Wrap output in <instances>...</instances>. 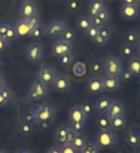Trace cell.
<instances>
[{
	"instance_id": "56",
	"label": "cell",
	"mask_w": 140,
	"mask_h": 153,
	"mask_svg": "<svg viewBox=\"0 0 140 153\" xmlns=\"http://www.w3.org/2000/svg\"><path fill=\"white\" fill-rule=\"evenodd\" d=\"M0 64H1V58H0Z\"/></svg>"
},
{
	"instance_id": "14",
	"label": "cell",
	"mask_w": 140,
	"mask_h": 153,
	"mask_svg": "<svg viewBox=\"0 0 140 153\" xmlns=\"http://www.w3.org/2000/svg\"><path fill=\"white\" fill-rule=\"evenodd\" d=\"M15 30H16V34L19 37H24V36H30V31H31V25H30V21L28 18H19L15 24Z\"/></svg>"
},
{
	"instance_id": "21",
	"label": "cell",
	"mask_w": 140,
	"mask_h": 153,
	"mask_svg": "<svg viewBox=\"0 0 140 153\" xmlns=\"http://www.w3.org/2000/svg\"><path fill=\"white\" fill-rule=\"evenodd\" d=\"M87 7H88L90 16H94V15H97L98 12H101V10L106 9V3H104V0H90Z\"/></svg>"
},
{
	"instance_id": "6",
	"label": "cell",
	"mask_w": 140,
	"mask_h": 153,
	"mask_svg": "<svg viewBox=\"0 0 140 153\" xmlns=\"http://www.w3.org/2000/svg\"><path fill=\"white\" fill-rule=\"evenodd\" d=\"M73 135H75V131H73L69 125H61V126H58V128L55 129V132H54V140H55V143H58V144L61 146V144H64V143H70L72 138H73Z\"/></svg>"
},
{
	"instance_id": "8",
	"label": "cell",
	"mask_w": 140,
	"mask_h": 153,
	"mask_svg": "<svg viewBox=\"0 0 140 153\" xmlns=\"http://www.w3.org/2000/svg\"><path fill=\"white\" fill-rule=\"evenodd\" d=\"M19 13L22 18H31V16H37L39 10L33 0H24L19 6Z\"/></svg>"
},
{
	"instance_id": "18",
	"label": "cell",
	"mask_w": 140,
	"mask_h": 153,
	"mask_svg": "<svg viewBox=\"0 0 140 153\" xmlns=\"http://www.w3.org/2000/svg\"><path fill=\"white\" fill-rule=\"evenodd\" d=\"M121 15L127 19H136L140 15V7L137 4H122L121 6Z\"/></svg>"
},
{
	"instance_id": "47",
	"label": "cell",
	"mask_w": 140,
	"mask_h": 153,
	"mask_svg": "<svg viewBox=\"0 0 140 153\" xmlns=\"http://www.w3.org/2000/svg\"><path fill=\"white\" fill-rule=\"evenodd\" d=\"M46 153H61V149H60V146L58 147H51Z\"/></svg>"
},
{
	"instance_id": "22",
	"label": "cell",
	"mask_w": 140,
	"mask_h": 153,
	"mask_svg": "<svg viewBox=\"0 0 140 153\" xmlns=\"http://www.w3.org/2000/svg\"><path fill=\"white\" fill-rule=\"evenodd\" d=\"M91 18H93V24L94 25L101 27V25H106V24L110 21V13H109V10H107V7H106L104 10L98 12L97 15H94V16H91Z\"/></svg>"
},
{
	"instance_id": "26",
	"label": "cell",
	"mask_w": 140,
	"mask_h": 153,
	"mask_svg": "<svg viewBox=\"0 0 140 153\" xmlns=\"http://www.w3.org/2000/svg\"><path fill=\"white\" fill-rule=\"evenodd\" d=\"M10 101H12V91L6 86L0 88V107L7 105Z\"/></svg>"
},
{
	"instance_id": "32",
	"label": "cell",
	"mask_w": 140,
	"mask_h": 153,
	"mask_svg": "<svg viewBox=\"0 0 140 153\" xmlns=\"http://www.w3.org/2000/svg\"><path fill=\"white\" fill-rule=\"evenodd\" d=\"M125 39H127V43H130V45L139 43L137 30H134V28H130V30H127V31H125Z\"/></svg>"
},
{
	"instance_id": "57",
	"label": "cell",
	"mask_w": 140,
	"mask_h": 153,
	"mask_svg": "<svg viewBox=\"0 0 140 153\" xmlns=\"http://www.w3.org/2000/svg\"><path fill=\"white\" fill-rule=\"evenodd\" d=\"M58 1H61V0H58Z\"/></svg>"
},
{
	"instance_id": "44",
	"label": "cell",
	"mask_w": 140,
	"mask_h": 153,
	"mask_svg": "<svg viewBox=\"0 0 140 153\" xmlns=\"http://www.w3.org/2000/svg\"><path fill=\"white\" fill-rule=\"evenodd\" d=\"M134 77V74L127 68V70H122V73L119 74V79H121V82H128L130 79H133Z\"/></svg>"
},
{
	"instance_id": "46",
	"label": "cell",
	"mask_w": 140,
	"mask_h": 153,
	"mask_svg": "<svg viewBox=\"0 0 140 153\" xmlns=\"http://www.w3.org/2000/svg\"><path fill=\"white\" fill-rule=\"evenodd\" d=\"M9 45H10V43H9V42H7L6 39L0 37V53H1V52H4V51H6Z\"/></svg>"
},
{
	"instance_id": "54",
	"label": "cell",
	"mask_w": 140,
	"mask_h": 153,
	"mask_svg": "<svg viewBox=\"0 0 140 153\" xmlns=\"http://www.w3.org/2000/svg\"><path fill=\"white\" fill-rule=\"evenodd\" d=\"M134 3H136V4L139 6V4H140V0H134Z\"/></svg>"
},
{
	"instance_id": "58",
	"label": "cell",
	"mask_w": 140,
	"mask_h": 153,
	"mask_svg": "<svg viewBox=\"0 0 140 153\" xmlns=\"http://www.w3.org/2000/svg\"><path fill=\"white\" fill-rule=\"evenodd\" d=\"M79 153H82V152H79Z\"/></svg>"
},
{
	"instance_id": "10",
	"label": "cell",
	"mask_w": 140,
	"mask_h": 153,
	"mask_svg": "<svg viewBox=\"0 0 140 153\" xmlns=\"http://www.w3.org/2000/svg\"><path fill=\"white\" fill-rule=\"evenodd\" d=\"M52 85H54V88H55L57 91L66 92V91H69V89L72 88V80L69 79L67 74H64V73H57Z\"/></svg>"
},
{
	"instance_id": "13",
	"label": "cell",
	"mask_w": 140,
	"mask_h": 153,
	"mask_svg": "<svg viewBox=\"0 0 140 153\" xmlns=\"http://www.w3.org/2000/svg\"><path fill=\"white\" fill-rule=\"evenodd\" d=\"M104 114H107L110 119L112 117H116V116H124L125 114V105H124V102L119 101V100H112L107 111Z\"/></svg>"
},
{
	"instance_id": "48",
	"label": "cell",
	"mask_w": 140,
	"mask_h": 153,
	"mask_svg": "<svg viewBox=\"0 0 140 153\" xmlns=\"http://www.w3.org/2000/svg\"><path fill=\"white\" fill-rule=\"evenodd\" d=\"M3 86H6V80H4L3 74L0 73V88H3Z\"/></svg>"
},
{
	"instance_id": "49",
	"label": "cell",
	"mask_w": 140,
	"mask_h": 153,
	"mask_svg": "<svg viewBox=\"0 0 140 153\" xmlns=\"http://www.w3.org/2000/svg\"><path fill=\"white\" fill-rule=\"evenodd\" d=\"M121 1H122V4H136L134 0H121Z\"/></svg>"
},
{
	"instance_id": "34",
	"label": "cell",
	"mask_w": 140,
	"mask_h": 153,
	"mask_svg": "<svg viewBox=\"0 0 140 153\" xmlns=\"http://www.w3.org/2000/svg\"><path fill=\"white\" fill-rule=\"evenodd\" d=\"M33 129H34V125L22 119V122L19 123V131H21V134H24V135H30V134L33 132Z\"/></svg>"
},
{
	"instance_id": "50",
	"label": "cell",
	"mask_w": 140,
	"mask_h": 153,
	"mask_svg": "<svg viewBox=\"0 0 140 153\" xmlns=\"http://www.w3.org/2000/svg\"><path fill=\"white\" fill-rule=\"evenodd\" d=\"M37 125H40L42 128H48V126L51 125V122H40V123H37Z\"/></svg>"
},
{
	"instance_id": "12",
	"label": "cell",
	"mask_w": 140,
	"mask_h": 153,
	"mask_svg": "<svg viewBox=\"0 0 140 153\" xmlns=\"http://www.w3.org/2000/svg\"><path fill=\"white\" fill-rule=\"evenodd\" d=\"M52 53L58 58V56H61V55H64V53H69V52H72V43H69V42H66V40H63V39H57L54 43H52Z\"/></svg>"
},
{
	"instance_id": "24",
	"label": "cell",
	"mask_w": 140,
	"mask_h": 153,
	"mask_svg": "<svg viewBox=\"0 0 140 153\" xmlns=\"http://www.w3.org/2000/svg\"><path fill=\"white\" fill-rule=\"evenodd\" d=\"M87 141H88V138L85 137V135H82L81 132H75V135H73V138H72V144H73V147L75 149H78L79 152L84 149V146L87 144Z\"/></svg>"
},
{
	"instance_id": "19",
	"label": "cell",
	"mask_w": 140,
	"mask_h": 153,
	"mask_svg": "<svg viewBox=\"0 0 140 153\" xmlns=\"http://www.w3.org/2000/svg\"><path fill=\"white\" fill-rule=\"evenodd\" d=\"M69 120L70 122H87V116L84 114L81 105H73L69 110Z\"/></svg>"
},
{
	"instance_id": "51",
	"label": "cell",
	"mask_w": 140,
	"mask_h": 153,
	"mask_svg": "<svg viewBox=\"0 0 140 153\" xmlns=\"http://www.w3.org/2000/svg\"><path fill=\"white\" fill-rule=\"evenodd\" d=\"M15 153H31V152H28V150H24V149H18Z\"/></svg>"
},
{
	"instance_id": "1",
	"label": "cell",
	"mask_w": 140,
	"mask_h": 153,
	"mask_svg": "<svg viewBox=\"0 0 140 153\" xmlns=\"http://www.w3.org/2000/svg\"><path fill=\"white\" fill-rule=\"evenodd\" d=\"M33 111H34L36 123H40V122H51L52 123V120L55 117V108L49 102H42V104L33 107Z\"/></svg>"
},
{
	"instance_id": "37",
	"label": "cell",
	"mask_w": 140,
	"mask_h": 153,
	"mask_svg": "<svg viewBox=\"0 0 140 153\" xmlns=\"http://www.w3.org/2000/svg\"><path fill=\"white\" fill-rule=\"evenodd\" d=\"M43 36H45V25H42V24H39L37 27H34L30 31V37H33V39H40Z\"/></svg>"
},
{
	"instance_id": "53",
	"label": "cell",
	"mask_w": 140,
	"mask_h": 153,
	"mask_svg": "<svg viewBox=\"0 0 140 153\" xmlns=\"http://www.w3.org/2000/svg\"><path fill=\"white\" fill-rule=\"evenodd\" d=\"M137 36H139V40H140V28H137Z\"/></svg>"
},
{
	"instance_id": "27",
	"label": "cell",
	"mask_w": 140,
	"mask_h": 153,
	"mask_svg": "<svg viewBox=\"0 0 140 153\" xmlns=\"http://www.w3.org/2000/svg\"><path fill=\"white\" fill-rule=\"evenodd\" d=\"M91 25H93V18L90 15H82V16L78 18V27H79V30L87 31Z\"/></svg>"
},
{
	"instance_id": "7",
	"label": "cell",
	"mask_w": 140,
	"mask_h": 153,
	"mask_svg": "<svg viewBox=\"0 0 140 153\" xmlns=\"http://www.w3.org/2000/svg\"><path fill=\"white\" fill-rule=\"evenodd\" d=\"M67 27V24L61 19H52L45 25V34L49 37H57L63 33V30Z\"/></svg>"
},
{
	"instance_id": "40",
	"label": "cell",
	"mask_w": 140,
	"mask_h": 153,
	"mask_svg": "<svg viewBox=\"0 0 140 153\" xmlns=\"http://www.w3.org/2000/svg\"><path fill=\"white\" fill-rule=\"evenodd\" d=\"M98 30H100V27H98V25H94V24H93V25H91V27H90V28L85 31V33H87V37H88L91 42H94V39L97 37Z\"/></svg>"
},
{
	"instance_id": "5",
	"label": "cell",
	"mask_w": 140,
	"mask_h": 153,
	"mask_svg": "<svg viewBox=\"0 0 140 153\" xmlns=\"http://www.w3.org/2000/svg\"><path fill=\"white\" fill-rule=\"evenodd\" d=\"M55 74H57V71H55V68H54L52 65L42 64V65L37 68V71H36V79H39L40 82H43L45 85L49 86V85L54 83Z\"/></svg>"
},
{
	"instance_id": "43",
	"label": "cell",
	"mask_w": 140,
	"mask_h": 153,
	"mask_svg": "<svg viewBox=\"0 0 140 153\" xmlns=\"http://www.w3.org/2000/svg\"><path fill=\"white\" fill-rule=\"evenodd\" d=\"M22 119L34 125V123H36V117H34V111H33V108H30V110H27V111L24 113V117H22Z\"/></svg>"
},
{
	"instance_id": "31",
	"label": "cell",
	"mask_w": 140,
	"mask_h": 153,
	"mask_svg": "<svg viewBox=\"0 0 140 153\" xmlns=\"http://www.w3.org/2000/svg\"><path fill=\"white\" fill-rule=\"evenodd\" d=\"M60 39H63V40L72 43V42L75 40V30L70 28V27H66V28L63 30V33L60 34Z\"/></svg>"
},
{
	"instance_id": "55",
	"label": "cell",
	"mask_w": 140,
	"mask_h": 153,
	"mask_svg": "<svg viewBox=\"0 0 140 153\" xmlns=\"http://www.w3.org/2000/svg\"><path fill=\"white\" fill-rule=\"evenodd\" d=\"M0 153H6V152H4V150H0Z\"/></svg>"
},
{
	"instance_id": "23",
	"label": "cell",
	"mask_w": 140,
	"mask_h": 153,
	"mask_svg": "<svg viewBox=\"0 0 140 153\" xmlns=\"http://www.w3.org/2000/svg\"><path fill=\"white\" fill-rule=\"evenodd\" d=\"M110 97H106V95H103V97H100L97 101H95V105H94V108L98 111V113H106L107 111V108H109V105H110Z\"/></svg>"
},
{
	"instance_id": "25",
	"label": "cell",
	"mask_w": 140,
	"mask_h": 153,
	"mask_svg": "<svg viewBox=\"0 0 140 153\" xmlns=\"http://www.w3.org/2000/svg\"><path fill=\"white\" fill-rule=\"evenodd\" d=\"M128 70L134 76H140V55H134V56L130 58V61H128Z\"/></svg>"
},
{
	"instance_id": "11",
	"label": "cell",
	"mask_w": 140,
	"mask_h": 153,
	"mask_svg": "<svg viewBox=\"0 0 140 153\" xmlns=\"http://www.w3.org/2000/svg\"><path fill=\"white\" fill-rule=\"evenodd\" d=\"M25 56L31 61H40L43 58V46L40 43H30L25 48Z\"/></svg>"
},
{
	"instance_id": "9",
	"label": "cell",
	"mask_w": 140,
	"mask_h": 153,
	"mask_svg": "<svg viewBox=\"0 0 140 153\" xmlns=\"http://www.w3.org/2000/svg\"><path fill=\"white\" fill-rule=\"evenodd\" d=\"M0 37L6 39L9 43L15 42L18 34H16V30H15V25L13 24H9V22H0Z\"/></svg>"
},
{
	"instance_id": "35",
	"label": "cell",
	"mask_w": 140,
	"mask_h": 153,
	"mask_svg": "<svg viewBox=\"0 0 140 153\" xmlns=\"http://www.w3.org/2000/svg\"><path fill=\"white\" fill-rule=\"evenodd\" d=\"M58 61H60V64H63V65H73V62H75V55H73L72 52L64 53V55L58 56Z\"/></svg>"
},
{
	"instance_id": "20",
	"label": "cell",
	"mask_w": 140,
	"mask_h": 153,
	"mask_svg": "<svg viewBox=\"0 0 140 153\" xmlns=\"http://www.w3.org/2000/svg\"><path fill=\"white\" fill-rule=\"evenodd\" d=\"M125 143L130 146V147H139L140 146V134L134 129H128L127 134H125Z\"/></svg>"
},
{
	"instance_id": "36",
	"label": "cell",
	"mask_w": 140,
	"mask_h": 153,
	"mask_svg": "<svg viewBox=\"0 0 140 153\" xmlns=\"http://www.w3.org/2000/svg\"><path fill=\"white\" fill-rule=\"evenodd\" d=\"M98 149H100V146L94 140V141H87V144L84 146V149L81 152L82 153H98Z\"/></svg>"
},
{
	"instance_id": "4",
	"label": "cell",
	"mask_w": 140,
	"mask_h": 153,
	"mask_svg": "<svg viewBox=\"0 0 140 153\" xmlns=\"http://www.w3.org/2000/svg\"><path fill=\"white\" fill-rule=\"evenodd\" d=\"M116 141H118V138L113 134L112 128L110 129H100L95 135V143L100 147H113L116 144Z\"/></svg>"
},
{
	"instance_id": "2",
	"label": "cell",
	"mask_w": 140,
	"mask_h": 153,
	"mask_svg": "<svg viewBox=\"0 0 140 153\" xmlns=\"http://www.w3.org/2000/svg\"><path fill=\"white\" fill-rule=\"evenodd\" d=\"M49 91L48 85H45L43 82H40L39 79H34L28 88V92H27V97L28 100H42L45 98Z\"/></svg>"
},
{
	"instance_id": "39",
	"label": "cell",
	"mask_w": 140,
	"mask_h": 153,
	"mask_svg": "<svg viewBox=\"0 0 140 153\" xmlns=\"http://www.w3.org/2000/svg\"><path fill=\"white\" fill-rule=\"evenodd\" d=\"M81 108H82L84 114H85L87 117H90L91 113H93V110H94V104L91 101H84L82 104H81Z\"/></svg>"
},
{
	"instance_id": "52",
	"label": "cell",
	"mask_w": 140,
	"mask_h": 153,
	"mask_svg": "<svg viewBox=\"0 0 140 153\" xmlns=\"http://www.w3.org/2000/svg\"><path fill=\"white\" fill-rule=\"evenodd\" d=\"M137 51H139V55H140V40H139V43H137Z\"/></svg>"
},
{
	"instance_id": "16",
	"label": "cell",
	"mask_w": 140,
	"mask_h": 153,
	"mask_svg": "<svg viewBox=\"0 0 140 153\" xmlns=\"http://www.w3.org/2000/svg\"><path fill=\"white\" fill-rule=\"evenodd\" d=\"M87 88H88V91L90 92H93V94H100V92H103L104 91V86H103V79L100 77V76H91L90 79H88V82H87Z\"/></svg>"
},
{
	"instance_id": "38",
	"label": "cell",
	"mask_w": 140,
	"mask_h": 153,
	"mask_svg": "<svg viewBox=\"0 0 140 153\" xmlns=\"http://www.w3.org/2000/svg\"><path fill=\"white\" fill-rule=\"evenodd\" d=\"M121 53H122V56H125V58H131V56H134L133 55V45H130V43H124L122 46H121Z\"/></svg>"
},
{
	"instance_id": "15",
	"label": "cell",
	"mask_w": 140,
	"mask_h": 153,
	"mask_svg": "<svg viewBox=\"0 0 140 153\" xmlns=\"http://www.w3.org/2000/svg\"><path fill=\"white\" fill-rule=\"evenodd\" d=\"M110 39H112V30H110V27L106 24V25H101V27H100L98 34H97V37L94 39V42H95L97 45H107V43L110 42Z\"/></svg>"
},
{
	"instance_id": "3",
	"label": "cell",
	"mask_w": 140,
	"mask_h": 153,
	"mask_svg": "<svg viewBox=\"0 0 140 153\" xmlns=\"http://www.w3.org/2000/svg\"><path fill=\"white\" fill-rule=\"evenodd\" d=\"M103 64H104V71L106 74H112V76H119L124 70V65H122V61L113 55H107L104 59H103Z\"/></svg>"
},
{
	"instance_id": "29",
	"label": "cell",
	"mask_w": 140,
	"mask_h": 153,
	"mask_svg": "<svg viewBox=\"0 0 140 153\" xmlns=\"http://www.w3.org/2000/svg\"><path fill=\"white\" fill-rule=\"evenodd\" d=\"M97 125L100 129H110L112 128V123H110V117L104 113H101L98 117H97Z\"/></svg>"
},
{
	"instance_id": "17",
	"label": "cell",
	"mask_w": 140,
	"mask_h": 153,
	"mask_svg": "<svg viewBox=\"0 0 140 153\" xmlns=\"http://www.w3.org/2000/svg\"><path fill=\"white\" fill-rule=\"evenodd\" d=\"M103 86L106 91H113V89H118L121 86V79L119 76H112V74H104L103 77Z\"/></svg>"
},
{
	"instance_id": "41",
	"label": "cell",
	"mask_w": 140,
	"mask_h": 153,
	"mask_svg": "<svg viewBox=\"0 0 140 153\" xmlns=\"http://www.w3.org/2000/svg\"><path fill=\"white\" fill-rule=\"evenodd\" d=\"M60 149H61V153H79V150L75 149L72 143H64L60 146Z\"/></svg>"
},
{
	"instance_id": "28",
	"label": "cell",
	"mask_w": 140,
	"mask_h": 153,
	"mask_svg": "<svg viewBox=\"0 0 140 153\" xmlns=\"http://www.w3.org/2000/svg\"><path fill=\"white\" fill-rule=\"evenodd\" d=\"M72 71H73V74L78 76V77L85 76V73H87V65H85L82 61H75V62H73V67H72Z\"/></svg>"
},
{
	"instance_id": "30",
	"label": "cell",
	"mask_w": 140,
	"mask_h": 153,
	"mask_svg": "<svg viewBox=\"0 0 140 153\" xmlns=\"http://www.w3.org/2000/svg\"><path fill=\"white\" fill-rule=\"evenodd\" d=\"M110 123H112V128L113 129H122L127 123L125 120V114L124 116H116V117H112L110 119Z\"/></svg>"
},
{
	"instance_id": "33",
	"label": "cell",
	"mask_w": 140,
	"mask_h": 153,
	"mask_svg": "<svg viewBox=\"0 0 140 153\" xmlns=\"http://www.w3.org/2000/svg\"><path fill=\"white\" fill-rule=\"evenodd\" d=\"M91 70H93L94 74H100V73H103L104 71V64H103V59H98V58H95L93 59V62H91Z\"/></svg>"
},
{
	"instance_id": "42",
	"label": "cell",
	"mask_w": 140,
	"mask_h": 153,
	"mask_svg": "<svg viewBox=\"0 0 140 153\" xmlns=\"http://www.w3.org/2000/svg\"><path fill=\"white\" fill-rule=\"evenodd\" d=\"M87 122H69V126L75 131V132H81L84 128H85Z\"/></svg>"
},
{
	"instance_id": "45",
	"label": "cell",
	"mask_w": 140,
	"mask_h": 153,
	"mask_svg": "<svg viewBox=\"0 0 140 153\" xmlns=\"http://www.w3.org/2000/svg\"><path fill=\"white\" fill-rule=\"evenodd\" d=\"M78 6H79L78 0H67V7L70 10H78Z\"/></svg>"
}]
</instances>
